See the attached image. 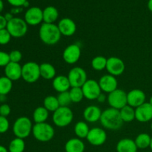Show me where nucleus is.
Here are the masks:
<instances>
[{"mask_svg": "<svg viewBox=\"0 0 152 152\" xmlns=\"http://www.w3.org/2000/svg\"><path fill=\"white\" fill-rule=\"evenodd\" d=\"M11 35L7 29L0 30V45H4L10 42L11 39Z\"/></svg>", "mask_w": 152, "mask_h": 152, "instance_id": "c9c22d12", "label": "nucleus"}, {"mask_svg": "<svg viewBox=\"0 0 152 152\" xmlns=\"http://www.w3.org/2000/svg\"><path fill=\"white\" fill-rule=\"evenodd\" d=\"M86 145L80 138H71L65 145V152H84Z\"/></svg>", "mask_w": 152, "mask_h": 152, "instance_id": "5701e85b", "label": "nucleus"}, {"mask_svg": "<svg viewBox=\"0 0 152 152\" xmlns=\"http://www.w3.org/2000/svg\"><path fill=\"white\" fill-rule=\"evenodd\" d=\"M107 99L106 96H105V94L101 93L99 95V96L97 97L96 100H97L98 102H100V103H103V102H105V100Z\"/></svg>", "mask_w": 152, "mask_h": 152, "instance_id": "c03bdc74", "label": "nucleus"}, {"mask_svg": "<svg viewBox=\"0 0 152 152\" xmlns=\"http://www.w3.org/2000/svg\"><path fill=\"white\" fill-rule=\"evenodd\" d=\"M135 119L140 123H147L152 120V105L145 102L135 108Z\"/></svg>", "mask_w": 152, "mask_h": 152, "instance_id": "f3484780", "label": "nucleus"}, {"mask_svg": "<svg viewBox=\"0 0 152 152\" xmlns=\"http://www.w3.org/2000/svg\"><path fill=\"white\" fill-rule=\"evenodd\" d=\"M9 56H10V62L19 63L22 59V53L19 50H13L9 53Z\"/></svg>", "mask_w": 152, "mask_h": 152, "instance_id": "e433bc0d", "label": "nucleus"}, {"mask_svg": "<svg viewBox=\"0 0 152 152\" xmlns=\"http://www.w3.org/2000/svg\"><path fill=\"white\" fill-rule=\"evenodd\" d=\"M151 131H152V123H151Z\"/></svg>", "mask_w": 152, "mask_h": 152, "instance_id": "5fc2aeb1", "label": "nucleus"}, {"mask_svg": "<svg viewBox=\"0 0 152 152\" xmlns=\"http://www.w3.org/2000/svg\"><path fill=\"white\" fill-rule=\"evenodd\" d=\"M28 25L25 19L19 17H14L7 22L6 29L13 38H21L26 35Z\"/></svg>", "mask_w": 152, "mask_h": 152, "instance_id": "423d86ee", "label": "nucleus"}, {"mask_svg": "<svg viewBox=\"0 0 152 152\" xmlns=\"http://www.w3.org/2000/svg\"><path fill=\"white\" fill-rule=\"evenodd\" d=\"M7 1L13 7H23L24 4L28 0H7Z\"/></svg>", "mask_w": 152, "mask_h": 152, "instance_id": "a19ab883", "label": "nucleus"}, {"mask_svg": "<svg viewBox=\"0 0 152 152\" xmlns=\"http://www.w3.org/2000/svg\"><path fill=\"white\" fill-rule=\"evenodd\" d=\"M100 123L105 129L111 131L119 130L123 124L120 114V110L109 108L102 112Z\"/></svg>", "mask_w": 152, "mask_h": 152, "instance_id": "f03ea898", "label": "nucleus"}, {"mask_svg": "<svg viewBox=\"0 0 152 152\" xmlns=\"http://www.w3.org/2000/svg\"><path fill=\"white\" fill-rule=\"evenodd\" d=\"M49 117V111L44 106H39L33 113V120L35 123H46Z\"/></svg>", "mask_w": 152, "mask_h": 152, "instance_id": "a878e982", "label": "nucleus"}, {"mask_svg": "<svg viewBox=\"0 0 152 152\" xmlns=\"http://www.w3.org/2000/svg\"><path fill=\"white\" fill-rule=\"evenodd\" d=\"M107 101L111 108L120 110L128 105L127 93L122 89L117 88L111 93L108 94Z\"/></svg>", "mask_w": 152, "mask_h": 152, "instance_id": "6e6552de", "label": "nucleus"}, {"mask_svg": "<svg viewBox=\"0 0 152 152\" xmlns=\"http://www.w3.org/2000/svg\"><path fill=\"white\" fill-rule=\"evenodd\" d=\"M107 59L103 56H97L93 58L91 60V67L96 71H100L106 68Z\"/></svg>", "mask_w": 152, "mask_h": 152, "instance_id": "2f4dec72", "label": "nucleus"}, {"mask_svg": "<svg viewBox=\"0 0 152 152\" xmlns=\"http://www.w3.org/2000/svg\"><path fill=\"white\" fill-rule=\"evenodd\" d=\"M148 8L150 11L152 12V0H148Z\"/></svg>", "mask_w": 152, "mask_h": 152, "instance_id": "de8ad7c7", "label": "nucleus"}, {"mask_svg": "<svg viewBox=\"0 0 152 152\" xmlns=\"http://www.w3.org/2000/svg\"><path fill=\"white\" fill-rule=\"evenodd\" d=\"M67 77L69 80L71 88H82V86L88 80L86 71L81 67H74L71 68Z\"/></svg>", "mask_w": 152, "mask_h": 152, "instance_id": "1a4fd4ad", "label": "nucleus"}, {"mask_svg": "<svg viewBox=\"0 0 152 152\" xmlns=\"http://www.w3.org/2000/svg\"><path fill=\"white\" fill-rule=\"evenodd\" d=\"M102 112L100 108L96 105H89L83 111V117L87 123H94L100 120Z\"/></svg>", "mask_w": 152, "mask_h": 152, "instance_id": "6ab92c4d", "label": "nucleus"}, {"mask_svg": "<svg viewBox=\"0 0 152 152\" xmlns=\"http://www.w3.org/2000/svg\"><path fill=\"white\" fill-rule=\"evenodd\" d=\"M151 138V137L146 133H141L138 134L134 140L135 144H136L137 148L145 149V148L150 147Z\"/></svg>", "mask_w": 152, "mask_h": 152, "instance_id": "c85d7f7f", "label": "nucleus"}, {"mask_svg": "<svg viewBox=\"0 0 152 152\" xmlns=\"http://www.w3.org/2000/svg\"><path fill=\"white\" fill-rule=\"evenodd\" d=\"M62 36L71 37L77 31V25L74 20L68 17L60 19L57 25Z\"/></svg>", "mask_w": 152, "mask_h": 152, "instance_id": "a211bd4d", "label": "nucleus"}, {"mask_svg": "<svg viewBox=\"0 0 152 152\" xmlns=\"http://www.w3.org/2000/svg\"><path fill=\"white\" fill-rule=\"evenodd\" d=\"M10 123L7 117L0 116V134H4L8 131Z\"/></svg>", "mask_w": 152, "mask_h": 152, "instance_id": "4c0bfd02", "label": "nucleus"}, {"mask_svg": "<svg viewBox=\"0 0 152 152\" xmlns=\"http://www.w3.org/2000/svg\"><path fill=\"white\" fill-rule=\"evenodd\" d=\"M56 97H57L58 102H59L60 107H68V105L72 102L69 94V91L59 93Z\"/></svg>", "mask_w": 152, "mask_h": 152, "instance_id": "f704fd0d", "label": "nucleus"}, {"mask_svg": "<svg viewBox=\"0 0 152 152\" xmlns=\"http://www.w3.org/2000/svg\"><path fill=\"white\" fill-rule=\"evenodd\" d=\"M39 36L44 44L48 45H54L59 42L62 34L57 25H55L54 23L43 22L39 30Z\"/></svg>", "mask_w": 152, "mask_h": 152, "instance_id": "f257e3e1", "label": "nucleus"}, {"mask_svg": "<svg viewBox=\"0 0 152 152\" xmlns=\"http://www.w3.org/2000/svg\"><path fill=\"white\" fill-rule=\"evenodd\" d=\"M41 77L39 65L35 62H28L22 65V78L26 83L32 84Z\"/></svg>", "mask_w": 152, "mask_h": 152, "instance_id": "0eeeda50", "label": "nucleus"}, {"mask_svg": "<svg viewBox=\"0 0 152 152\" xmlns=\"http://www.w3.org/2000/svg\"><path fill=\"white\" fill-rule=\"evenodd\" d=\"M43 106L49 111V112H54L59 108V104L56 96H47L43 101Z\"/></svg>", "mask_w": 152, "mask_h": 152, "instance_id": "c756f323", "label": "nucleus"}, {"mask_svg": "<svg viewBox=\"0 0 152 152\" xmlns=\"http://www.w3.org/2000/svg\"><path fill=\"white\" fill-rule=\"evenodd\" d=\"M123 123H131L135 120V108L127 105L120 110Z\"/></svg>", "mask_w": 152, "mask_h": 152, "instance_id": "cd10ccee", "label": "nucleus"}, {"mask_svg": "<svg viewBox=\"0 0 152 152\" xmlns=\"http://www.w3.org/2000/svg\"><path fill=\"white\" fill-rule=\"evenodd\" d=\"M52 86L54 90L58 93L68 91L71 88L68 77L64 75L56 76V77L53 80Z\"/></svg>", "mask_w": 152, "mask_h": 152, "instance_id": "412c9836", "label": "nucleus"}, {"mask_svg": "<svg viewBox=\"0 0 152 152\" xmlns=\"http://www.w3.org/2000/svg\"><path fill=\"white\" fill-rule=\"evenodd\" d=\"M10 62L9 53L0 50V67H5Z\"/></svg>", "mask_w": 152, "mask_h": 152, "instance_id": "58836bf2", "label": "nucleus"}, {"mask_svg": "<svg viewBox=\"0 0 152 152\" xmlns=\"http://www.w3.org/2000/svg\"><path fill=\"white\" fill-rule=\"evenodd\" d=\"M32 121L27 117H20L16 120L13 126V132L16 137L25 139L33 130Z\"/></svg>", "mask_w": 152, "mask_h": 152, "instance_id": "20e7f679", "label": "nucleus"}, {"mask_svg": "<svg viewBox=\"0 0 152 152\" xmlns=\"http://www.w3.org/2000/svg\"><path fill=\"white\" fill-rule=\"evenodd\" d=\"M29 1H27L25 3V4H24V5H23V7H29Z\"/></svg>", "mask_w": 152, "mask_h": 152, "instance_id": "3c124183", "label": "nucleus"}, {"mask_svg": "<svg viewBox=\"0 0 152 152\" xmlns=\"http://www.w3.org/2000/svg\"><path fill=\"white\" fill-rule=\"evenodd\" d=\"M84 97L89 100L97 99L99 95L102 93L99 83L94 80H88L82 86Z\"/></svg>", "mask_w": 152, "mask_h": 152, "instance_id": "9d476101", "label": "nucleus"}, {"mask_svg": "<svg viewBox=\"0 0 152 152\" xmlns=\"http://www.w3.org/2000/svg\"><path fill=\"white\" fill-rule=\"evenodd\" d=\"M146 96L140 89H133L127 93L128 105L136 108L145 102Z\"/></svg>", "mask_w": 152, "mask_h": 152, "instance_id": "dca6fc26", "label": "nucleus"}, {"mask_svg": "<svg viewBox=\"0 0 152 152\" xmlns=\"http://www.w3.org/2000/svg\"><path fill=\"white\" fill-rule=\"evenodd\" d=\"M0 152H9V151H8V149H7L5 147L0 145Z\"/></svg>", "mask_w": 152, "mask_h": 152, "instance_id": "09e8293b", "label": "nucleus"}, {"mask_svg": "<svg viewBox=\"0 0 152 152\" xmlns=\"http://www.w3.org/2000/svg\"><path fill=\"white\" fill-rule=\"evenodd\" d=\"M6 99H7V96L4 94H0V102L2 104H4V102H5Z\"/></svg>", "mask_w": 152, "mask_h": 152, "instance_id": "49530a36", "label": "nucleus"}, {"mask_svg": "<svg viewBox=\"0 0 152 152\" xmlns=\"http://www.w3.org/2000/svg\"><path fill=\"white\" fill-rule=\"evenodd\" d=\"M74 120V113L69 107H59L53 113L52 120L57 127L64 128L69 126Z\"/></svg>", "mask_w": 152, "mask_h": 152, "instance_id": "39448f33", "label": "nucleus"}, {"mask_svg": "<svg viewBox=\"0 0 152 152\" xmlns=\"http://www.w3.org/2000/svg\"><path fill=\"white\" fill-rule=\"evenodd\" d=\"M149 102V103L151 104V105H152V96H151V98H150V99H149V102Z\"/></svg>", "mask_w": 152, "mask_h": 152, "instance_id": "864d4df0", "label": "nucleus"}, {"mask_svg": "<svg viewBox=\"0 0 152 152\" xmlns=\"http://www.w3.org/2000/svg\"><path fill=\"white\" fill-rule=\"evenodd\" d=\"M98 83L100 86L101 90L104 93L110 94L118 88V82L117 78L109 74H105L101 77Z\"/></svg>", "mask_w": 152, "mask_h": 152, "instance_id": "2eb2a0df", "label": "nucleus"}, {"mask_svg": "<svg viewBox=\"0 0 152 152\" xmlns=\"http://www.w3.org/2000/svg\"><path fill=\"white\" fill-rule=\"evenodd\" d=\"M137 149L134 140L129 138L120 140L116 146L117 152H137Z\"/></svg>", "mask_w": 152, "mask_h": 152, "instance_id": "4be33fe9", "label": "nucleus"}, {"mask_svg": "<svg viewBox=\"0 0 152 152\" xmlns=\"http://www.w3.org/2000/svg\"><path fill=\"white\" fill-rule=\"evenodd\" d=\"M7 22L5 19V18H4V16L0 14V30L5 29L6 27H7Z\"/></svg>", "mask_w": 152, "mask_h": 152, "instance_id": "79ce46f5", "label": "nucleus"}, {"mask_svg": "<svg viewBox=\"0 0 152 152\" xmlns=\"http://www.w3.org/2000/svg\"><path fill=\"white\" fill-rule=\"evenodd\" d=\"M22 68L19 63L10 62L4 67V75L11 81H16L22 78Z\"/></svg>", "mask_w": 152, "mask_h": 152, "instance_id": "aec40b11", "label": "nucleus"}, {"mask_svg": "<svg viewBox=\"0 0 152 152\" xmlns=\"http://www.w3.org/2000/svg\"><path fill=\"white\" fill-rule=\"evenodd\" d=\"M69 91L70 96H71V102L74 103H79L81 102L84 97L83 89L80 87H73L70 88Z\"/></svg>", "mask_w": 152, "mask_h": 152, "instance_id": "72a5a7b5", "label": "nucleus"}, {"mask_svg": "<svg viewBox=\"0 0 152 152\" xmlns=\"http://www.w3.org/2000/svg\"><path fill=\"white\" fill-rule=\"evenodd\" d=\"M25 149V142L23 139L16 137L10 141L8 146L9 152H24Z\"/></svg>", "mask_w": 152, "mask_h": 152, "instance_id": "7c9ffc66", "label": "nucleus"}, {"mask_svg": "<svg viewBox=\"0 0 152 152\" xmlns=\"http://www.w3.org/2000/svg\"><path fill=\"white\" fill-rule=\"evenodd\" d=\"M12 88H13V81H11L5 76L0 77V94H8L12 90Z\"/></svg>", "mask_w": 152, "mask_h": 152, "instance_id": "473e14b6", "label": "nucleus"}, {"mask_svg": "<svg viewBox=\"0 0 152 152\" xmlns=\"http://www.w3.org/2000/svg\"><path fill=\"white\" fill-rule=\"evenodd\" d=\"M108 73L114 77H118L124 73L126 65L123 59L117 56H111L107 59L106 68Z\"/></svg>", "mask_w": 152, "mask_h": 152, "instance_id": "9b49d317", "label": "nucleus"}, {"mask_svg": "<svg viewBox=\"0 0 152 152\" xmlns=\"http://www.w3.org/2000/svg\"><path fill=\"white\" fill-rule=\"evenodd\" d=\"M10 112H11V108L9 105L4 103L0 105V116L7 117V116L10 115Z\"/></svg>", "mask_w": 152, "mask_h": 152, "instance_id": "ea45409f", "label": "nucleus"}, {"mask_svg": "<svg viewBox=\"0 0 152 152\" xmlns=\"http://www.w3.org/2000/svg\"><path fill=\"white\" fill-rule=\"evenodd\" d=\"M4 9V3H3L2 0H0V13Z\"/></svg>", "mask_w": 152, "mask_h": 152, "instance_id": "8fccbe9b", "label": "nucleus"}, {"mask_svg": "<svg viewBox=\"0 0 152 152\" xmlns=\"http://www.w3.org/2000/svg\"><path fill=\"white\" fill-rule=\"evenodd\" d=\"M86 139L91 145L94 146H100L106 142V132L99 127L92 128L89 131Z\"/></svg>", "mask_w": 152, "mask_h": 152, "instance_id": "f8f14e48", "label": "nucleus"}, {"mask_svg": "<svg viewBox=\"0 0 152 152\" xmlns=\"http://www.w3.org/2000/svg\"><path fill=\"white\" fill-rule=\"evenodd\" d=\"M32 134L37 140L46 142L53 139L55 131L53 126L48 123H35L33 127Z\"/></svg>", "mask_w": 152, "mask_h": 152, "instance_id": "7ed1b4c3", "label": "nucleus"}, {"mask_svg": "<svg viewBox=\"0 0 152 152\" xmlns=\"http://www.w3.org/2000/svg\"><path fill=\"white\" fill-rule=\"evenodd\" d=\"M150 148H151V151H152V137H151V143H150Z\"/></svg>", "mask_w": 152, "mask_h": 152, "instance_id": "603ef678", "label": "nucleus"}, {"mask_svg": "<svg viewBox=\"0 0 152 152\" xmlns=\"http://www.w3.org/2000/svg\"><path fill=\"white\" fill-rule=\"evenodd\" d=\"M81 56V48L77 44H71L67 46L62 53V59L69 65L77 63Z\"/></svg>", "mask_w": 152, "mask_h": 152, "instance_id": "ddd939ff", "label": "nucleus"}, {"mask_svg": "<svg viewBox=\"0 0 152 152\" xmlns=\"http://www.w3.org/2000/svg\"><path fill=\"white\" fill-rule=\"evenodd\" d=\"M43 11V22L53 24L59 18V11L53 6H48Z\"/></svg>", "mask_w": 152, "mask_h": 152, "instance_id": "393cba45", "label": "nucleus"}, {"mask_svg": "<svg viewBox=\"0 0 152 152\" xmlns=\"http://www.w3.org/2000/svg\"><path fill=\"white\" fill-rule=\"evenodd\" d=\"M74 130L77 138H80L81 140L85 139V138L86 139L89 133V131H90V128L86 122L79 121L74 126Z\"/></svg>", "mask_w": 152, "mask_h": 152, "instance_id": "bb28decb", "label": "nucleus"}, {"mask_svg": "<svg viewBox=\"0 0 152 152\" xmlns=\"http://www.w3.org/2000/svg\"><path fill=\"white\" fill-rule=\"evenodd\" d=\"M4 18H5V19L7 20V22H8L9 21H10L11 19H13V18H14V16H13V15L10 12H9V13H6L4 15Z\"/></svg>", "mask_w": 152, "mask_h": 152, "instance_id": "a18cd8bd", "label": "nucleus"}, {"mask_svg": "<svg viewBox=\"0 0 152 152\" xmlns=\"http://www.w3.org/2000/svg\"><path fill=\"white\" fill-rule=\"evenodd\" d=\"M25 21L28 25L36 26L43 22V11L39 7H29L25 13Z\"/></svg>", "mask_w": 152, "mask_h": 152, "instance_id": "4468645a", "label": "nucleus"}, {"mask_svg": "<svg viewBox=\"0 0 152 152\" xmlns=\"http://www.w3.org/2000/svg\"><path fill=\"white\" fill-rule=\"evenodd\" d=\"M22 10H23L22 7H13V8H11V10H10V13L13 15L19 14Z\"/></svg>", "mask_w": 152, "mask_h": 152, "instance_id": "37998d69", "label": "nucleus"}, {"mask_svg": "<svg viewBox=\"0 0 152 152\" xmlns=\"http://www.w3.org/2000/svg\"><path fill=\"white\" fill-rule=\"evenodd\" d=\"M40 76L44 80H53L56 77V71L53 65L48 62H44L39 65Z\"/></svg>", "mask_w": 152, "mask_h": 152, "instance_id": "b1692460", "label": "nucleus"}]
</instances>
